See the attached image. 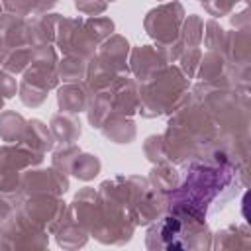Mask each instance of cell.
<instances>
[{
  "mask_svg": "<svg viewBox=\"0 0 251 251\" xmlns=\"http://www.w3.org/2000/svg\"><path fill=\"white\" fill-rule=\"evenodd\" d=\"M102 133L116 141V143H129L135 137V127L131 120H116V118H108L102 126H100Z\"/></svg>",
  "mask_w": 251,
  "mask_h": 251,
  "instance_id": "obj_5",
  "label": "cell"
},
{
  "mask_svg": "<svg viewBox=\"0 0 251 251\" xmlns=\"http://www.w3.org/2000/svg\"><path fill=\"white\" fill-rule=\"evenodd\" d=\"M2 102H4V96L0 94V108H2Z\"/></svg>",
  "mask_w": 251,
  "mask_h": 251,
  "instance_id": "obj_11",
  "label": "cell"
},
{
  "mask_svg": "<svg viewBox=\"0 0 251 251\" xmlns=\"http://www.w3.org/2000/svg\"><path fill=\"white\" fill-rule=\"evenodd\" d=\"M100 171V161L96 159V155H82L80 151H76L67 167V173H73L75 176H78L80 180H90L98 175Z\"/></svg>",
  "mask_w": 251,
  "mask_h": 251,
  "instance_id": "obj_6",
  "label": "cell"
},
{
  "mask_svg": "<svg viewBox=\"0 0 251 251\" xmlns=\"http://www.w3.org/2000/svg\"><path fill=\"white\" fill-rule=\"evenodd\" d=\"M86 71H88V65L84 63V59L69 55L65 61H61L57 76H61V80H65V82H78L84 78Z\"/></svg>",
  "mask_w": 251,
  "mask_h": 251,
  "instance_id": "obj_8",
  "label": "cell"
},
{
  "mask_svg": "<svg viewBox=\"0 0 251 251\" xmlns=\"http://www.w3.org/2000/svg\"><path fill=\"white\" fill-rule=\"evenodd\" d=\"M86 100H88V90L76 84H67L59 90V108L61 112L67 114H76L82 112L86 108Z\"/></svg>",
  "mask_w": 251,
  "mask_h": 251,
  "instance_id": "obj_3",
  "label": "cell"
},
{
  "mask_svg": "<svg viewBox=\"0 0 251 251\" xmlns=\"http://www.w3.org/2000/svg\"><path fill=\"white\" fill-rule=\"evenodd\" d=\"M76 8L84 14H100L106 10V0L102 2H96V0H76Z\"/></svg>",
  "mask_w": 251,
  "mask_h": 251,
  "instance_id": "obj_10",
  "label": "cell"
},
{
  "mask_svg": "<svg viewBox=\"0 0 251 251\" xmlns=\"http://www.w3.org/2000/svg\"><path fill=\"white\" fill-rule=\"evenodd\" d=\"M184 86L186 80L176 69L171 67L157 73L153 78L143 80V86H139V94H137L139 112L147 118L167 112V108H171L173 102L182 96Z\"/></svg>",
  "mask_w": 251,
  "mask_h": 251,
  "instance_id": "obj_1",
  "label": "cell"
},
{
  "mask_svg": "<svg viewBox=\"0 0 251 251\" xmlns=\"http://www.w3.org/2000/svg\"><path fill=\"white\" fill-rule=\"evenodd\" d=\"M151 178L155 180V186H157V190H161V192L176 188V182H178L176 173H175L171 167H159V169H155V171L151 173Z\"/></svg>",
  "mask_w": 251,
  "mask_h": 251,
  "instance_id": "obj_9",
  "label": "cell"
},
{
  "mask_svg": "<svg viewBox=\"0 0 251 251\" xmlns=\"http://www.w3.org/2000/svg\"><path fill=\"white\" fill-rule=\"evenodd\" d=\"M0 10H2V6H0Z\"/></svg>",
  "mask_w": 251,
  "mask_h": 251,
  "instance_id": "obj_12",
  "label": "cell"
},
{
  "mask_svg": "<svg viewBox=\"0 0 251 251\" xmlns=\"http://www.w3.org/2000/svg\"><path fill=\"white\" fill-rule=\"evenodd\" d=\"M182 20V6L173 2L161 8H155L145 18V29L151 37L161 43H173L178 37V25Z\"/></svg>",
  "mask_w": 251,
  "mask_h": 251,
  "instance_id": "obj_2",
  "label": "cell"
},
{
  "mask_svg": "<svg viewBox=\"0 0 251 251\" xmlns=\"http://www.w3.org/2000/svg\"><path fill=\"white\" fill-rule=\"evenodd\" d=\"M51 129L55 133V137L63 143V145H71L78 135H80V124L76 122V118L73 114H57L51 120Z\"/></svg>",
  "mask_w": 251,
  "mask_h": 251,
  "instance_id": "obj_4",
  "label": "cell"
},
{
  "mask_svg": "<svg viewBox=\"0 0 251 251\" xmlns=\"http://www.w3.org/2000/svg\"><path fill=\"white\" fill-rule=\"evenodd\" d=\"M27 129V122H24V118L20 114H12L6 112L0 120V135L4 137V141H18L22 135H25Z\"/></svg>",
  "mask_w": 251,
  "mask_h": 251,
  "instance_id": "obj_7",
  "label": "cell"
}]
</instances>
